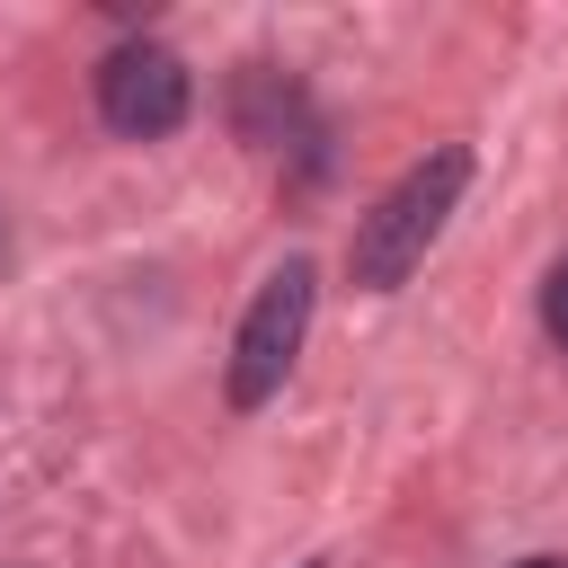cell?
Returning <instances> with one entry per match:
<instances>
[{"instance_id":"cell-1","label":"cell","mask_w":568,"mask_h":568,"mask_svg":"<svg viewBox=\"0 0 568 568\" xmlns=\"http://www.w3.org/2000/svg\"><path fill=\"white\" fill-rule=\"evenodd\" d=\"M462 186H470V151H435V160H417L364 222H355V248H346V266H355V284L364 293H399L408 275H417V257L435 248V231H444V213L462 204Z\"/></svg>"},{"instance_id":"cell-2","label":"cell","mask_w":568,"mask_h":568,"mask_svg":"<svg viewBox=\"0 0 568 568\" xmlns=\"http://www.w3.org/2000/svg\"><path fill=\"white\" fill-rule=\"evenodd\" d=\"M311 293H320L311 257H284V266L257 284V302H248V320H240V337H231V408H257V399L284 390V373H293V355H302V328H311Z\"/></svg>"},{"instance_id":"cell-3","label":"cell","mask_w":568,"mask_h":568,"mask_svg":"<svg viewBox=\"0 0 568 568\" xmlns=\"http://www.w3.org/2000/svg\"><path fill=\"white\" fill-rule=\"evenodd\" d=\"M186 98H195V80H186V62L169 44H115L98 62V115L115 133H133V142L178 133L186 124Z\"/></svg>"},{"instance_id":"cell-4","label":"cell","mask_w":568,"mask_h":568,"mask_svg":"<svg viewBox=\"0 0 568 568\" xmlns=\"http://www.w3.org/2000/svg\"><path fill=\"white\" fill-rule=\"evenodd\" d=\"M541 328H550V346H568V257H559L550 284H541Z\"/></svg>"},{"instance_id":"cell-5","label":"cell","mask_w":568,"mask_h":568,"mask_svg":"<svg viewBox=\"0 0 568 568\" xmlns=\"http://www.w3.org/2000/svg\"><path fill=\"white\" fill-rule=\"evenodd\" d=\"M515 568H568V559H515Z\"/></svg>"},{"instance_id":"cell-6","label":"cell","mask_w":568,"mask_h":568,"mask_svg":"<svg viewBox=\"0 0 568 568\" xmlns=\"http://www.w3.org/2000/svg\"><path fill=\"white\" fill-rule=\"evenodd\" d=\"M0 248H9V231H0Z\"/></svg>"}]
</instances>
